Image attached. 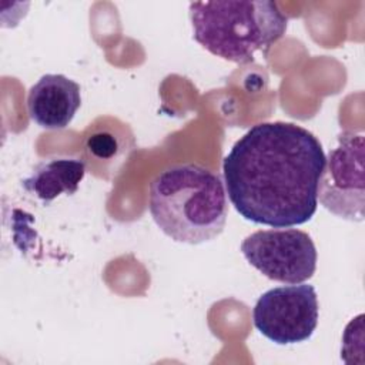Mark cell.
Returning <instances> with one entry per match:
<instances>
[{
	"label": "cell",
	"instance_id": "2",
	"mask_svg": "<svg viewBox=\"0 0 365 365\" xmlns=\"http://www.w3.org/2000/svg\"><path fill=\"white\" fill-rule=\"evenodd\" d=\"M148 210L167 237L195 245L224 231L228 202L218 174L197 164H175L151 181Z\"/></svg>",
	"mask_w": 365,
	"mask_h": 365
},
{
	"label": "cell",
	"instance_id": "4",
	"mask_svg": "<svg viewBox=\"0 0 365 365\" xmlns=\"http://www.w3.org/2000/svg\"><path fill=\"white\" fill-rule=\"evenodd\" d=\"M241 252L262 275L284 284L309 279L318 258L312 238L297 228L255 231L244 238Z\"/></svg>",
	"mask_w": 365,
	"mask_h": 365
},
{
	"label": "cell",
	"instance_id": "6",
	"mask_svg": "<svg viewBox=\"0 0 365 365\" xmlns=\"http://www.w3.org/2000/svg\"><path fill=\"white\" fill-rule=\"evenodd\" d=\"M364 135L344 131L338 144L325 158L319 178L318 200L334 215L361 222L364 221Z\"/></svg>",
	"mask_w": 365,
	"mask_h": 365
},
{
	"label": "cell",
	"instance_id": "7",
	"mask_svg": "<svg viewBox=\"0 0 365 365\" xmlns=\"http://www.w3.org/2000/svg\"><path fill=\"white\" fill-rule=\"evenodd\" d=\"M80 106V86L63 74L43 76L27 96L30 118L46 130L66 128Z\"/></svg>",
	"mask_w": 365,
	"mask_h": 365
},
{
	"label": "cell",
	"instance_id": "5",
	"mask_svg": "<svg viewBox=\"0 0 365 365\" xmlns=\"http://www.w3.org/2000/svg\"><path fill=\"white\" fill-rule=\"evenodd\" d=\"M319 305L309 284H291L264 292L252 309L254 327L278 345L309 339L317 329Z\"/></svg>",
	"mask_w": 365,
	"mask_h": 365
},
{
	"label": "cell",
	"instance_id": "3",
	"mask_svg": "<svg viewBox=\"0 0 365 365\" xmlns=\"http://www.w3.org/2000/svg\"><path fill=\"white\" fill-rule=\"evenodd\" d=\"M192 37L211 54L234 63H248L267 51L287 30L288 17L278 4L265 0L190 3Z\"/></svg>",
	"mask_w": 365,
	"mask_h": 365
},
{
	"label": "cell",
	"instance_id": "1",
	"mask_svg": "<svg viewBox=\"0 0 365 365\" xmlns=\"http://www.w3.org/2000/svg\"><path fill=\"white\" fill-rule=\"evenodd\" d=\"M325 167L319 140L285 121L259 123L232 145L222 163L234 208L245 220L274 228L301 225L318 208Z\"/></svg>",
	"mask_w": 365,
	"mask_h": 365
},
{
	"label": "cell",
	"instance_id": "9",
	"mask_svg": "<svg viewBox=\"0 0 365 365\" xmlns=\"http://www.w3.org/2000/svg\"><path fill=\"white\" fill-rule=\"evenodd\" d=\"M115 150V141H113L111 135L100 134L93 135L90 138V151H93L98 157H108Z\"/></svg>",
	"mask_w": 365,
	"mask_h": 365
},
{
	"label": "cell",
	"instance_id": "8",
	"mask_svg": "<svg viewBox=\"0 0 365 365\" xmlns=\"http://www.w3.org/2000/svg\"><path fill=\"white\" fill-rule=\"evenodd\" d=\"M86 164L81 158H50L38 165L30 177L21 181L23 188L48 204L61 194L73 195L84 178Z\"/></svg>",
	"mask_w": 365,
	"mask_h": 365
}]
</instances>
